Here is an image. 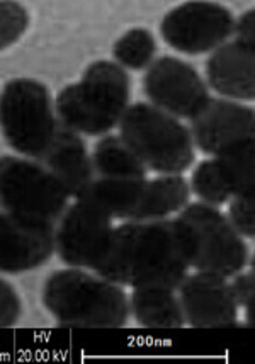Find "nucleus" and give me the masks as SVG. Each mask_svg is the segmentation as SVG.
<instances>
[{
	"instance_id": "0eeeda50",
	"label": "nucleus",
	"mask_w": 255,
	"mask_h": 364,
	"mask_svg": "<svg viewBox=\"0 0 255 364\" xmlns=\"http://www.w3.org/2000/svg\"><path fill=\"white\" fill-rule=\"evenodd\" d=\"M60 182L38 160L0 157V208L9 213L38 222L56 223L68 208Z\"/></svg>"
},
{
	"instance_id": "b1692460",
	"label": "nucleus",
	"mask_w": 255,
	"mask_h": 364,
	"mask_svg": "<svg viewBox=\"0 0 255 364\" xmlns=\"http://www.w3.org/2000/svg\"><path fill=\"white\" fill-rule=\"evenodd\" d=\"M228 222L244 238L255 235V194L254 196H233L228 206Z\"/></svg>"
},
{
	"instance_id": "39448f33",
	"label": "nucleus",
	"mask_w": 255,
	"mask_h": 364,
	"mask_svg": "<svg viewBox=\"0 0 255 364\" xmlns=\"http://www.w3.org/2000/svg\"><path fill=\"white\" fill-rule=\"evenodd\" d=\"M189 267L233 277L247 267L249 247L218 208L189 203L175 218Z\"/></svg>"
},
{
	"instance_id": "f8f14e48",
	"label": "nucleus",
	"mask_w": 255,
	"mask_h": 364,
	"mask_svg": "<svg viewBox=\"0 0 255 364\" xmlns=\"http://www.w3.org/2000/svg\"><path fill=\"white\" fill-rule=\"evenodd\" d=\"M53 254L55 223L23 218L0 208V272L33 271Z\"/></svg>"
},
{
	"instance_id": "bb28decb",
	"label": "nucleus",
	"mask_w": 255,
	"mask_h": 364,
	"mask_svg": "<svg viewBox=\"0 0 255 364\" xmlns=\"http://www.w3.org/2000/svg\"><path fill=\"white\" fill-rule=\"evenodd\" d=\"M233 36H235V41H239L240 45L254 48L255 50V11L254 9H249V11L244 12L239 19H235Z\"/></svg>"
},
{
	"instance_id": "a878e982",
	"label": "nucleus",
	"mask_w": 255,
	"mask_h": 364,
	"mask_svg": "<svg viewBox=\"0 0 255 364\" xmlns=\"http://www.w3.org/2000/svg\"><path fill=\"white\" fill-rule=\"evenodd\" d=\"M23 314V303L16 288L0 277V328H11Z\"/></svg>"
},
{
	"instance_id": "393cba45",
	"label": "nucleus",
	"mask_w": 255,
	"mask_h": 364,
	"mask_svg": "<svg viewBox=\"0 0 255 364\" xmlns=\"http://www.w3.org/2000/svg\"><path fill=\"white\" fill-rule=\"evenodd\" d=\"M232 293L239 306H244L245 318H247L249 327H254V310H255V281L254 272H239L233 276L230 283Z\"/></svg>"
},
{
	"instance_id": "6e6552de",
	"label": "nucleus",
	"mask_w": 255,
	"mask_h": 364,
	"mask_svg": "<svg viewBox=\"0 0 255 364\" xmlns=\"http://www.w3.org/2000/svg\"><path fill=\"white\" fill-rule=\"evenodd\" d=\"M235 16L218 2H184L163 16L160 34L168 46L184 55H202L230 41Z\"/></svg>"
},
{
	"instance_id": "dca6fc26",
	"label": "nucleus",
	"mask_w": 255,
	"mask_h": 364,
	"mask_svg": "<svg viewBox=\"0 0 255 364\" xmlns=\"http://www.w3.org/2000/svg\"><path fill=\"white\" fill-rule=\"evenodd\" d=\"M148 179H102L94 177L87 189L82 193V201L99 208L112 220L131 222Z\"/></svg>"
},
{
	"instance_id": "412c9836",
	"label": "nucleus",
	"mask_w": 255,
	"mask_h": 364,
	"mask_svg": "<svg viewBox=\"0 0 255 364\" xmlns=\"http://www.w3.org/2000/svg\"><path fill=\"white\" fill-rule=\"evenodd\" d=\"M157 43L153 34L145 28H135L124 33L112 48L116 63L124 70H146L153 63Z\"/></svg>"
},
{
	"instance_id": "423d86ee",
	"label": "nucleus",
	"mask_w": 255,
	"mask_h": 364,
	"mask_svg": "<svg viewBox=\"0 0 255 364\" xmlns=\"http://www.w3.org/2000/svg\"><path fill=\"white\" fill-rule=\"evenodd\" d=\"M58 121L55 101L45 84L34 79H12L0 92V132L12 150L40 160L53 141Z\"/></svg>"
},
{
	"instance_id": "a211bd4d",
	"label": "nucleus",
	"mask_w": 255,
	"mask_h": 364,
	"mask_svg": "<svg viewBox=\"0 0 255 364\" xmlns=\"http://www.w3.org/2000/svg\"><path fill=\"white\" fill-rule=\"evenodd\" d=\"M129 311L145 328H183L185 318L174 289L136 288L129 298Z\"/></svg>"
},
{
	"instance_id": "2eb2a0df",
	"label": "nucleus",
	"mask_w": 255,
	"mask_h": 364,
	"mask_svg": "<svg viewBox=\"0 0 255 364\" xmlns=\"http://www.w3.org/2000/svg\"><path fill=\"white\" fill-rule=\"evenodd\" d=\"M70 198H80L94 179L92 159L80 135L58 124L53 141L38 160Z\"/></svg>"
},
{
	"instance_id": "9d476101",
	"label": "nucleus",
	"mask_w": 255,
	"mask_h": 364,
	"mask_svg": "<svg viewBox=\"0 0 255 364\" xmlns=\"http://www.w3.org/2000/svg\"><path fill=\"white\" fill-rule=\"evenodd\" d=\"M143 90L148 104L177 119H191L210 101L200 72L175 56H160L146 68Z\"/></svg>"
},
{
	"instance_id": "5701e85b",
	"label": "nucleus",
	"mask_w": 255,
	"mask_h": 364,
	"mask_svg": "<svg viewBox=\"0 0 255 364\" xmlns=\"http://www.w3.org/2000/svg\"><path fill=\"white\" fill-rule=\"evenodd\" d=\"M28 28V9L14 0H0V51L16 45Z\"/></svg>"
},
{
	"instance_id": "f257e3e1",
	"label": "nucleus",
	"mask_w": 255,
	"mask_h": 364,
	"mask_svg": "<svg viewBox=\"0 0 255 364\" xmlns=\"http://www.w3.org/2000/svg\"><path fill=\"white\" fill-rule=\"evenodd\" d=\"M189 262L175 220L124 222L112 228L97 276L129 288L175 289L189 274Z\"/></svg>"
},
{
	"instance_id": "4be33fe9",
	"label": "nucleus",
	"mask_w": 255,
	"mask_h": 364,
	"mask_svg": "<svg viewBox=\"0 0 255 364\" xmlns=\"http://www.w3.org/2000/svg\"><path fill=\"white\" fill-rule=\"evenodd\" d=\"M189 188L194 196L200 198V203L215 208L222 206L232 199L230 191L224 186L213 159H206L197 164L191 176Z\"/></svg>"
},
{
	"instance_id": "f03ea898",
	"label": "nucleus",
	"mask_w": 255,
	"mask_h": 364,
	"mask_svg": "<svg viewBox=\"0 0 255 364\" xmlns=\"http://www.w3.org/2000/svg\"><path fill=\"white\" fill-rule=\"evenodd\" d=\"M129 73L116 62L99 60L85 68L79 82L56 95V121L77 135H109L129 107Z\"/></svg>"
},
{
	"instance_id": "aec40b11",
	"label": "nucleus",
	"mask_w": 255,
	"mask_h": 364,
	"mask_svg": "<svg viewBox=\"0 0 255 364\" xmlns=\"http://www.w3.org/2000/svg\"><path fill=\"white\" fill-rule=\"evenodd\" d=\"M94 177L102 179H146L148 171L119 135H104L92 155Z\"/></svg>"
},
{
	"instance_id": "4468645a",
	"label": "nucleus",
	"mask_w": 255,
	"mask_h": 364,
	"mask_svg": "<svg viewBox=\"0 0 255 364\" xmlns=\"http://www.w3.org/2000/svg\"><path fill=\"white\" fill-rule=\"evenodd\" d=\"M206 84L228 101H254L255 50L232 40L211 51L206 63Z\"/></svg>"
},
{
	"instance_id": "6ab92c4d",
	"label": "nucleus",
	"mask_w": 255,
	"mask_h": 364,
	"mask_svg": "<svg viewBox=\"0 0 255 364\" xmlns=\"http://www.w3.org/2000/svg\"><path fill=\"white\" fill-rule=\"evenodd\" d=\"M213 160L219 176L233 196L255 194V138L224 146Z\"/></svg>"
},
{
	"instance_id": "ddd939ff",
	"label": "nucleus",
	"mask_w": 255,
	"mask_h": 364,
	"mask_svg": "<svg viewBox=\"0 0 255 364\" xmlns=\"http://www.w3.org/2000/svg\"><path fill=\"white\" fill-rule=\"evenodd\" d=\"M192 143L206 155L255 138V114L250 106L228 99H210L191 118Z\"/></svg>"
},
{
	"instance_id": "1a4fd4ad",
	"label": "nucleus",
	"mask_w": 255,
	"mask_h": 364,
	"mask_svg": "<svg viewBox=\"0 0 255 364\" xmlns=\"http://www.w3.org/2000/svg\"><path fill=\"white\" fill-rule=\"evenodd\" d=\"M112 218L75 199L55 223V252L68 267L96 269L112 233Z\"/></svg>"
},
{
	"instance_id": "20e7f679",
	"label": "nucleus",
	"mask_w": 255,
	"mask_h": 364,
	"mask_svg": "<svg viewBox=\"0 0 255 364\" xmlns=\"http://www.w3.org/2000/svg\"><path fill=\"white\" fill-rule=\"evenodd\" d=\"M118 128L119 138L146 171L183 174L194 164L196 154L189 128L152 104H129Z\"/></svg>"
},
{
	"instance_id": "7ed1b4c3",
	"label": "nucleus",
	"mask_w": 255,
	"mask_h": 364,
	"mask_svg": "<svg viewBox=\"0 0 255 364\" xmlns=\"http://www.w3.org/2000/svg\"><path fill=\"white\" fill-rule=\"evenodd\" d=\"M43 305L67 328H121L129 317L123 286L79 267L56 271L43 288Z\"/></svg>"
},
{
	"instance_id": "f3484780",
	"label": "nucleus",
	"mask_w": 255,
	"mask_h": 364,
	"mask_svg": "<svg viewBox=\"0 0 255 364\" xmlns=\"http://www.w3.org/2000/svg\"><path fill=\"white\" fill-rule=\"evenodd\" d=\"M191 203L189 181L183 174H167L146 181L143 196L131 222L163 220L168 215L179 213Z\"/></svg>"
},
{
	"instance_id": "9b49d317",
	"label": "nucleus",
	"mask_w": 255,
	"mask_h": 364,
	"mask_svg": "<svg viewBox=\"0 0 255 364\" xmlns=\"http://www.w3.org/2000/svg\"><path fill=\"white\" fill-rule=\"evenodd\" d=\"M175 291L183 306L185 325L194 328L237 327L239 305L227 277L194 272L184 277Z\"/></svg>"
}]
</instances>
